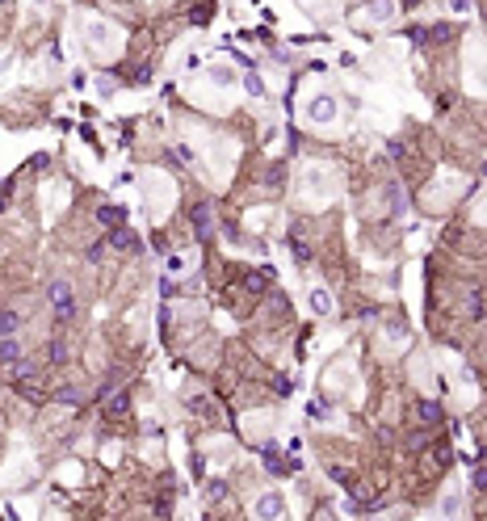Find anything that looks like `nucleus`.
Listing matches in <instances>:
<instances>
[{
  "label": "nucleus",
  "instance_id": "2",
  "mask_svg": "<svg viewBox=\"0 0 487 521\" xmlns=\"http://www.w3.org/2000/svg\"><path fill=\"white\" fill-rule=\"evenodd\" d=\"M303 189V202H311V206H323V202H332L336 198V173L332 169H323V164H311L307 173H303V181H298Z\"/></svg>",
  "mask_w": 487,
  "mask_h": 521
},
{
  "label": "nucleus",
  "instance_id": "16",
  "mask_svg": "<svg viewBox=\"0 0 487 521\" xmlns=\"http://www.w3.org/2000/svg\"><path fill=\"white\" fill-rule=\"evenodd\" d=\"M110 412H114V416H126V412H131V395H126V391H118V395L110 399Z\"/></svg>",
  "mask_w": 487,
  "mask_h": 521
},
{
  "label": "nucleus",
  "instance_id": "20",
  "mask_svg": "<svg viewBox=\"0 0 487 521\" xmlns=\"http://www.w3.org/2000/svg\"><path fill=\"white\" fill-rule=\"evenodd\" d=\"M244 84H248V93H252V97H265V84H260V76H256V72H252Z\"/></svg>",
  "mask_w": 487,
  "mask_h": 521
},
{
  "label": "nucleus",
  "instance_id": "21",
  "mask_svg": "<svg viewBox=\"0 0 487 521\" xmlns=\"http://www.w3.org/2000/svg\"><path fill=\"white\" fill-rule=\"evenodd\" d=\"M441 513H450V517H454V513H462V500H458V496H450V500H441Z\"/></svg>",
  "mask_w": 487,
  "mask_h": 521
},
{
  "label": "nucleus",
  "instance_id": "17",
  "mask_svg": "<svg viewBox=\"0 0 487 521\" xmlns=\"http://www.w3.org/2000/svg\"><path fill=\"white\" fill-rule=\"evenodd\" d=\"M193 227H198V231H210V211H206V206H198V211H193Z\"/></svg>",
  "mask_w": 487,
  "mask_h": 521
},
{
  "label": "nucleus",
  "instance_id": "5",
  "mask_svg": "<svg viewBox=\"0 0 487 521\" xmlns=\"http://www.w3.org/2000/svg\"><path fill=\"white\" fill-rule=\"evenodd\" d=\"M466 84L475 93H487V42H479V38H470V46H466Z\"/></svg>",
  "mask_w": 487,
  "mask_h": 521
},
{
  "label": "nucleus",
  "instance_id": "8",
  "mask_svg": "<svg viewBox=\"0 0 487 521\" xmlns=\"http://www.w3.org/2000/svg\"><path fill=\"white\" fill-rule=\"evenodd\" d=\"M437 185H441V189H432V206H441V202H454V198L462 193V177H454V173H450V177H441Z\"/></svg>",
  "mask_w": 487,
  "mask_h": 521
},
{
  "label": "nucleus",
  "instance_id": "12",
  "mask_svg": "<svg viewBox=\"0 0 487 521\" xmlns=\"http://www.w3.org/2000/svg\"><path fill=\"white\" fill-rule=\"evenodd\" d=\"M391 13H395V5H391V0H374V5L361 13L370 26H378V21H391Z\"/></svg>",
  "mask_w": 487,
  "mask_h": 521
},
{
  "label": "nucleus",
  "instance_id": "6",
  "mask_svg": "<svg viewBox=\"0 0 487 521\" xmlns=\"http://www.w3.org/2000/svg\"><path fill=\"white\" fill-rule=\"evenodd\" d=\"M252 513H256L260 521H282V517H286V500H282V492H278V488H274V492H260L256 504H252Z\"/></svg>",
  "mask_w": 487,
  "mask_h": 521
},
{
  "label": "nucleus",
  "instance_id": "3",
  "mask_svg": "<svg viewBox=\"0 0 487 521\" xmlns=\"http://www.w3.org/2000/svg\"><path fill=\"white\" fill-rule=\"evenodd\" d=\"M177 202V185L169 177H160V173H143V211L147 215H164L169 206Z\"/></svg>",
  "mask_w": 487,
  "mask_h": 521
},
{
  "label": "nucleus",
  "instance_id": "25",
  "mask_svg": "<svg viewBox=\"0 0 487 521\" xmlns=\"http://www.w3.org/2000/svg\"><path fill=\"white\" fill-rule=\"evenodd\" d=\"M475 488H479V492L487 488V471H475Z\"/></svg>",
  "mask_w": 487,
  "mask_h": 521
},
{
  "label": "nucleus",
  "instance_id": "13",
  "mask_svg": "<svg viewBox=\"0 0 487 521\" xmlns=\"http://www.w3.org/2000/svg\"><path fill=\"white\" fill-rule=\"evenodd\" d=\"M97 219H101V227H122V206H101Z\"/></svg>",
  "mask_w": 487,
  "mask_h": 521
},
{
  "label": "nucleus",
  "instance_id": "23",
  "mask_svg": "<svg viewBox=\"0 0 487 521\" xmlns=\"http://www.w3.org/2000/svg\"><path fill=\"white\" fill-rule=\"evenodd\" d=\"M446 5H450L454 13H470V0H446Z\"/></svg>",
  "mask_w": 487,
  "mask_h": 521
},
{
  "label": "nucleus",
  "instance_id": "10",
  "mask_svg": "<svg viewBox=\"0 0 487 521\" xmlns=\"http://www.w3.org/2000/svg\"><path fill=\"white\" fill-rule=\"evenodd\" d=\"M206 80H214V88H236V68H227V64H214V68H206Z\"/></svg>",
  "mask_w": 487,
  "mask_h": 521
},
{
  "label": "nucleus",
  "instance_id": "19",
  "mask_svg": "<svg viewBox=\"0 0 487 521\" xmlns=\"http://www.w3.org/2000/svg\"><path fill=\"white\" fill-rule=\"evenodd\" d=\"M185 269H189V260L173 252V256H169V274H185Z\"/></svg>",
  "mask_w": 487,
  "mask_h": 521
},
{
  "label": "nucleus",
  "instance_id": "7",
  "mask_svg": "<svg viewBox=\"0 0 487 521\" xmlns=\"http://www.w3.org/2000/svg\"><path fill=\"white\" fill-rule=\"evenodd\" d=\"M46 299H50V307H55V316H59V320H68L72 311H76V294H72V286H68V282H50Z\"/></svg>",
  "mask_w": 487,
  "mask_h": 521
},
{
  "label": "nucleus",
  "instance_id": "9",
  "mask_svg": "<svg viewBox=\"0 0 487 521\" xmlns=\"http://www.w3.org/2000/svg\"><path fill=\"white\" fill-rule=\"evenodd\" d=\"M303 5H307L311 17H319V21H336V17H341V0H303Z\"/></svg>",
  "mask_w": 487,
  "mask_h": 521
},
{
  "label": "nucleus",
  "instance_id": "18",
  "mask_svg": "<svg viewBox=\"0 0 487 521\" xmlns=\"http://www.w3.org/2000/svg\"><path fill=\"white\" fill-rule=\"evenodd\" d=\"M210 450H214V462H227L231 458V442H214Z\"/></svg>",
  "mask_w": 487,
  "mask_h": 521
},
{
  "label": "nucleus",
  "instance_id": "22",
  "mask_svg": "<svg viewBox=\"0 0 487 521\" xmlns=\"http://www.w3.org/2000/svg\"><path fill=\"white\" fill-rule=\"evenodd\" d=\"M206 496L219 500V496H223V480H210V484H206Z\"/></svg>",
  "mask_w": 487,
  "mask_h": 521
},
{
  "label": "nucleus",
  "instance_id": "11",
  "mask_svg": "<svg viewBox=\"0 0 487 521\" xmlns=\"http://www.w3.org/2000/svg\"><path fill=\"white\" fill-rule=\"evenodd\" d=\"M307 303H311L315 316H328V311H332V294L323 290V286H311V290H307Z\"/></svg>",
  "mask_w": 487,
  "mask_h": 521
},
{
  "label": "nucleus",
  "instance_id": "1",
  "mask_svg": "<svg viewBox=\"0 0 487 521\" xmlns=\"http://www.w3.org/2000/svg\"><path fill=\"white\" fill-rule=\"evenodd\" d=\"M84 42H88V50L93 55H101V59H110V55H118L122 50V30L114 26V21H105V17H84Z\"/></svg>",
  "mask_w": 487,
  "mask_h": 521
},
{
  "label": "nucleus",
  "instance_id": "14",
  "mask_svg": "<svg viewBox=\"0 0 487 521\" xmlns=\"http://www.w3.org/2000/svg\"><path fill=\"white\" fill-rule=\"evenodd\" d=\"M260 458H265V466H269V471H286V458H282L274 446H265V450H260Z\"/></svg>",
  "mask_w": 487,
  "mask_h": 521
},
{
  "label": "nucleus",
  "instance_id": "24",
  "mask_svg": "<svg viewBox=\"0 0 487 521\" xmlns=\"http://www.w3.org/2000/svg\"><path fill=\"white\" fill-rule=\"evenodd\" d=\"M475 219H483V223H487V193H483V198H479V206H475Z\"/></svg>",
  "mask_w": 487,
  "mask_h": 521
},
{
  "label": "nucleus",
  "instance_id": "4",
  "mask_svg": "<svg viewBox=\"0 0 487 521\" xmlns=\"http://www.w3.org/2000/svg\"><path fill=\"white\" fill-rule=\"evenodd\" d=\"M303 118L315 122V126H332V122L341 118V101H336L332 93H311V97L303 101Z\"/></svg>",
  "mask_w": 487,
  "mask_h": 521
},
{
  "label": "nucleus",
  "instance_id": "15",
  "mask_svg": "<svg viewBox=\"0 0 487 521\" xmlns=\"http://www.w3.org/2000/svg\"><path fill=\"white\" fill-rule=\"evenodd\" d=\"M17 328H21V320L13 316V311H5V316H0V337H13Z\"/></svg>",
  "mask_w": 487,
  "mask_h": 521
}]
</instances>
